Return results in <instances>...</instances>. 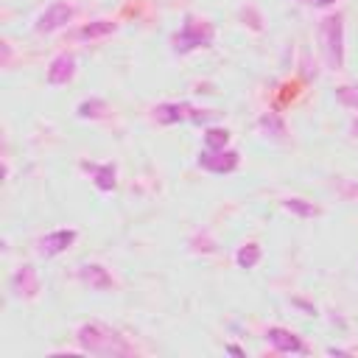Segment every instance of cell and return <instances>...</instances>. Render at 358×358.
<instances>
[{"label": "cell", "mask_w": 358, "mask_h": 358, "mask_svg": "<svg viewBox=\"0 0 358 358\" xmlns=\"http://www.w3.org/2000/svg\"><path fill=\"white\" fill-rule=\"evenodd\" d=\"M73 241H76V230H56V233H48L37 241V252L45 258H53V255L64 252Z\"/></svg>", "instance_id": "obj_6"}, {"label": "cell", "mask_w": 358, "mask_h": 358, "mask_svg": "<svg viewBox=\"0 0 358 358\" xmlns=\"http://www.w3.org/2000/svg\"><path fill=\"white\" fill-rule=\"evenodd\" d=\"M314 3H319V6H328V3H333V0H314Z\"/></svg>", "instance_id": "obj_20"}, {"label": "cell", "mask_w": 358, "mask_h": 358, "mask_svg": "<svg viewBox=\"0 0 358 358\" xmlns=\"http://www.w3.org/2000/svg\"><path fill=\"white\" fill-rule=\"evenodd\" d=\"M336 96H339V101H341L344 107H350V109H358V84L339 87V90H336Z\"/></svg>", "instance_id": "obj_18"}, {"label": "cell", "mask_w": 358, "mask_h": 358, "mask_svg": "<svg viewBox=\"0 0 358 358\" xmlns=\"http://www.w3.org/2000/svg\"><path fill=\"white\" fill-rule=\"evenodd\" d=\"M352 134H355V137H358V118H355V120H352Z\"/></svg>", "instance_id": "obj_19"}, {"label": "cell", "mask_w": 358, "mask_h": 358, "mask_svg": "<svg viewBox=\"0 0 358 358\" xmlns=\"http://www.w3.org/2000/svg\"><path fill=\"white\" fill-rule=\"evenodd\" d=\"M73 73H76V59L67 56V53H62V56H56V59L51 62V67H48V84H53V87L67 84L70 79H73Z\"/></svg>", "instance_id": "obj_7"}, {"label": "cell", "mask_w": 358, "mask_h": 358, "mask_svg": "<svg viewBox=\"0 0 358 358\" xmlns=\"http://www.w3.org/2000/svg\"><path fill=\"white\" fill-rule=\"evenodd\" d=\"M79 118H101L104 112H107V104L104 101H98V98H93V101H84V104H79Z\"/></svg>", "instance_id": "obj_17"}, {"label": "cell", "mask_w": 358, "mask_h": 358, "mask_svg": "<svg viewBox=\"0 0 358 358\" xmlns=\"http://www.w3.org/2000/svg\"><path fill=\"white\" fill-rule=\"evenodd\" d=\"M283 207H285V210H292V213H297V216H303V219H314V216H319V207H316V204H311V202H305V199H285V202H283Z\"/></svg>", "instance_id": "obj_14"}, {"label": "cell", "mask_w": 358, "mask_h": 358, "mask_svg": "<svg viewBox=\"0 0 358 358\" xmlns=\"http://www.w3.org/2000/svg\"><path fill=\"white\" fill-rule=\"evenodd\" d=\"M269 341L280 352H305V344L300 341V336L292 333V330H285V328H271L269 330Z\"/></svg>", "instance_id": "obj_11"}, {"label": "cell", "mask_w": 358, "mask_h": 358, "mask_svg": "<svg viewBox=\"0 0 358 358\" xmlns=\"http://www.w3.org/2000/svg\"><path fill=\"white\" fill-rule=\"evenodd\" d=\"M319 37H322V51H325V62L339 70L344 64V23H341V15H330L322 20V28H319Z\"/></svg>", "instance_id": "obj_2"}, {"label": "cell", "mask_w": 358, "mask_h": 358, "mask_svg": "<svg viewBox=\"0 0 358 358\" xmlns=\"http://www.w3.org/2000/svg\"><path fill=\"white\" fill-rule=\"evenodd\" d=\"M258 260H260V247L258 244H247V247L238 249V266L241 269H252Z\"/></svg>", "instance_id": "obj_15"}, {"label": "cell", "mask_w": 358, "mask_h": 358, "mask_svg": "<svg viewBox=\"0 0 358 358\" xmlns=\"http://www.w3.org/2000/svg\"><path fill=\"white\" fill-rule=\"evenodd\" d=\"M76 339H79V347L84 352H90V355H112L115 358V355H132L134 352V347L118 330H112V328H107L101 322L82 325Z\"/></svg>", "instance_id": "obj_1"}, {"label": "cell", "mask_w": 358, "mask_h": 358, "mask_svg": "<svg viewBox=\"0 0 358 358\" xmlns=\"http://www.w3.org/2000/svg\"><path fill=\"white\" fill-rule=\"evenodd\" d=\"M112 31H115V23H109V20H96V23L82 26V28H79V37H82V39H96V37H107V34H112Z\"/></svg>", "instance_id": "obj_13"}, {"label": "cell", "mask_w": 358, "mask_h": 358, "mask_svg": "<svg viewBox=\"0 0 358 358\" xmlns=\"http://www.w3.org/2000/svg\"><path fill=\"white\" fill-rule=\"evenodd\" d=\"M84 171H90L96 177V185L101 190H112L115 188V168L112 165H90V163H84Z\"/></svg>", "instance_id": "obj_12"}, {"label": "cell", "mask_w": 358, "mask_h": 358, "mask_svg": "<svg viewBox=\"0 0 358 358\" xmlns=\"http://www.w3.org/2000/svg\"><path fill=\"white\" fill-rule=\"evenodd\" d=\"M210 42H213V26L196 23V20H188L182 26V31L174 37V48L179 53H188V51H196V48H207Z\"/></svg>", "instance_id": "obj_3"}, {"label": "cell", "mask_w": 358, "mask_h": 358, "mask_svg": "<svg viewBox=\"0 0 358 358\" xmlns=\"http://www.w3.org/2000/svg\"><path fill=\"white\" fill-rule=\"evenodd\" d=\"M199 165L213 171V174H230L238 168V152H224V149H204L199 154Z\"/></svg>", "instance_id": "obj_4"}, {"label": "cell", "mask_w": 358, "mask_h": 358, "mask_svg": "<svg viewBox=\"0 0 358 358\" xmlns=\"http://www.w3.org/2000/svg\"><path fill=\"white\" fill-rule=\"evenodd\" d=\"M154 118L157 123H179V120H193L196 118V109L190 104H160L154 109Z\"/></svg>", "instance_id": "obj_10"}, {"label": "cell", "mask_w": 358, "mask_h": 358, "mask_svg": "<svg viewBox=\"0 0 358 358\" xmlns=\"http://www.w3.org/2000/svg\"><path fill=\"white\" fill-rule=\"evenodd\" d=\"M227 140H230V132H227V129H207L204 146H207V149H224Z\"/></svg>", "instance_id": "obj_16"}, {"label": "cell", "mask_w": 358, "mask_h": 358, "mask_svg": "<svg viewBox=\"0 0 358 358\" xmlns=\"http://www.w3.org/2000/svg\"><path fill=\"white\" fill-rule=\"evenodd\" d=\"M79 277L90 285V289H96V292H109V289H115V280H112L109 271H107L104 266H98V263H84V266L79 269Z\"/></svg>", "instance_id": "obj_9"}, {"label": "cell", "mask_w": 358, "mask_h": 358, "mask_svg": "<svg viewBox=\"0 0 358 358\" xmlns=\"http://www.w3.org/2000/svg\"><path fill=\"white\" fill-rule=\"evenodd\" d=\"M12 292L15 297H34L39 292V280H37V271L34 266H20L12 277Z\"/></svg>", "instance_id": "obj_8"}, {"label": "cell", "mask_w": 358, "mask_h": 358, "mask_svg": "<svg viewBox=\"0 0 358 358\" xmlns=\"http://www.w3.org/2000/svg\"><path fill=\"white\" fill-rule=\"evenodd\" d=\"M73 20V6H67V3H53V6H48L42 15H39V20H37V31L39 34H48V31H56V28H62L64 23H70Z\"/></svg>", "instance_id": "obj_5"}]
</instances>
